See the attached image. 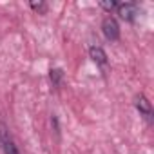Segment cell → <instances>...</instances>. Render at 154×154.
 I'll list each match as a JSON object with an SVG mask.
<instances>
[{"label":"cell","mask_w":154,"mask_h":154,"mask_svg":"<svg viewBox=\"0 0 154 154\" xmlns=\"http://www.w3.org/2000/svg\"><path fill=\"white\" fill-rule=\"evenodd\" d=\"M49 78H51L53 85H60L62 84V78H63V71L62 69H51L49 71Z\"/></svg>","instance_id":"obj_6"},{"label":"cell","mask_w":154,"mask_h":154,"mask_svg":"<svg viewBox=\"0 0 154 154\" xmlns=\"http://www.w3.org/2000/svg\"><path fill=\"white\" fill-rule=\"evenodd\" d=\"M29 6H31V9H35V11H36V13H40V15H44V13L47 11V4H45V2H42V0H38V2H31Z\"/></svg>","instance_id":"obj_7"},{"label":"cell","mask_w":154,"mask_h":154,"mask_svg":"<svg viewBox=\"0 0 154 154\" xmlns=\"http://www.w3.org/2000/svg\"><path fill=\"white\" fill-rule=\"evenodd\" d=\"M102 31H103V36L111 42H116L120 38V26L116 22L114 17H105L103 22H102Z\"/></svg>","instance_id":"obj_1"},{"label":"cell","mask_w":154,"mask_h":154,"mask_svg":"<svg viewBox=\"0 0 154 154\" xmlns=\"http://www.w3.org/2000/svg\"><path fill=\"white\" fill-rule=\"evenodd\" d=\"M134 105L140 111V114H143L145 120H149V122L152 120V105H150V102L145 94H138L136 100H134Z\"/></svg>","instance_id":"obj_3"},{"label":"cell","mask_w":154,"mask_h":154,"mask_svg":"<svg viewBox=\"0 0 154 154\" xmlns=\"http://www.w3.org/2000/svg\"><path fill=\"white\" fill-rule=\"evenodd\" d=\"M89 56H91V60H93L94 63H98V65H107V54H105V51H103L102 47L93 45V47L89 49Z\"/></svg>","instance_id":"obj_5"},{"label":"cell","mask_w":154,"mask_h":154,"mask_svg":"<svg viewBox=\"0 0 154 154\" xmlns=\"http://www.w3.org/2000/svg\"><path fill=\"white\" fill-rule=\"evenodd\" d=\"M118 13H120V17H122L125 22H134L136 17H138V6H136L134 2L118 4Z\"/></svg>","instance_id":"obj_2"},{"label":"cell","mask_w":154,"mask_h":154,"mask_svg":"<svg viewBox=\"0 0 154 154\" xmlns=\"http://www.w3.org/2000/svg\"><path fill=\"white\" fill-rule=\"evenodd\" d=\"M100 8H103L105 11H114V9H118V2H114V0H111V2H109V0H107V2H100Z\"/></svg>","instance_id":"obj_8"},{"label":"cell","mask_w":154,"mask_h":154,"mask_svg":"<svg viewBox=\"0 0 154 154\" xmlns=\"http://www.w3.org/2000/svg\"><path fill=\"white\" fill-rule=\"evenodd\" d=\"M0 140H2V147H4L6 154H20L18 149H17V145L13 143V140L8 136V132H6L4 127H2V131H0Z\"/></svg>","instance_id":"obj_4"}]
</instances>
